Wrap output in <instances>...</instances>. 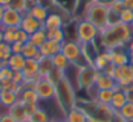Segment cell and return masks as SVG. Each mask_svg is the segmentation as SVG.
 <instances>
[{
  "mask_svg": "<svg viewBox=\"0 0 133 122\" xmlns=\"http://www.w3.org/2000/svg\"><path fill=\"white\" fill-rule=\"evenodd\" d=\"M55 91H56L55 99L64 114L69 109H72L73 106H76V104H77L76 91L73 88V85L66 77L61 78L57 83H55Z\"/></svg>",
  "mask_w": 133,
  "mask_h": 122,
  "instance_id": "obj_1",
  "label": "cell"
},
{
  "mask_svg": "<svg viewBox=\"0 0 133 122\" xmlns=\"http://www.w3.org/2000/svg\"><path fill=\"white\" fill-rule=\"evenodd\" d=\"M108 12H110V8L107 4H104L102 2H91L85 11L84 20L91 22L101 31L102 29L107 27Z\"/></svg>",
  "mask_w": 133,
  "mask_h": 122,
  "instance_id": "obj_2",
  "label": "cell"
},
{
  "mask_svg": "<svg viewBox=\"0 0 133 122\" xmlns=\"http://www.w3.org/2000/svg\"><path fill=\"white\" fill-rule=\"evenodd\" d=\"M61 53L71 61V64L75 66H82L86 63L84 57V51H82V44L78 40H68L65 39L61 43Z\"/></svg>",
  "mask_w": 133,
  "mask_h": 122,
  "instance_id": "obj_3",
  "label": "cell"
},
{
  "mask_svg": "<svg viewBox=\"0 0 133 122\" xmlns=\"http://www.w3.org/2000/svg\"><path fill=\"white\" fill-rule=\"evenodd\" d=\"M76 34H77V40L81 44H91L98 40L99 29L94 26L91 22L82 18L76 25Z\"/></svg>",
  "mask_w": 133,
  "mask_h": 122,
  "instance_id": "obj_4",
  "label": "cell"
},
{
  "mask_svg": "<svg viewBox=\"0 0 133 122\" xmlns=\"http://www.w3.org/2000/svg\"><path fill=\"white\" fill-rule=\"evenodd\" d=\"M98 73L99 72L90 64H85L82 66H78V72H77L78 88H82V90L91 88L94 86V83H95Z\"/></svg>",
  "mask_w": 133,
  "mask_h": 122,
  "instance_id": "obj_5",
  "label": "cell"
},
{
  "mask_svg": "<svg viewBox=\"0 0 133 122\" xmlns=\"http://www.w3.org/2000/svg\"><path fill=\"white\" fill-rule=\"evenodd\" d=\"M34 90L37 91L39 100H52L55 99V83H52L48 78H39L34 83Z\"/></svg>",
  "mask_w": 133,
  "mask_h": 122,
  "instance_id": "obj_6",
  "label": "cell"
},
{
  "mask_svg": "<svg viewBox=\"0 0 133 122\" xmlns=\"http://www.w3.org/2000/svg\"><path fill=\"white\" fill-rule=\"evenodd\" d=\"M115 114H116V110L112 109L111 105L98 103L95 110L93 112V114L89 118L93 119L94 122H111L112 118L115 117Z\"/></svg>",
  "mask_w": 133,
  "mask_h": 122,
  "instance_id": "obj_7",
  "label": "cell"
},
{
  "mask_svg": "<svg viewBox=\"0 0 133 122\" xmlns=\"http://www.w3.org/2000/svg\"><path fill=\"white\" fill-rule=\"evenodd\" d=\"M114 78L115 81L117 82V86L120 88H125L132 83V78H133V74H132V66L129 64L127 65H121V66H116L115 68V74H114Z\"/></svg>",
  "mask_w": 133,
  "mask_h": 122,
  "instance_id": "obj_8",
  "label": "cell"
},
{
  "mask_svg": "<svg viewBox=\"0 0 133 122\" xmlns=\"http://www.w3.org/2000/svg\"><path fill=\"white\" fill-rule=\"evenodd\" d=\"M111 30L114 31L115 36L117 38L119 43L123 45V47H127L128 43L132 40L133 38V27L130 25H125V24H117L115 26H110Z\"/></svg>",
  "mask_w": 133,
  "mask_h": 122,
  "instance_id": "obj_9",
  "label": "cell"
},
{
  "mask_svg": "<svg viewBox=\"0 0 133 122\" xmlns=\"http://www.w3.org/2000/svg\"><path fill=\"white\" fill-rule=\"evenodd\" d=\"M22 13L12 9L9 7H5L4 13L2 16V26L3 27H20L22 21Z\"/></svg>",
  "mask_w": 133,
  "mask_h": 122,
  "instance_id": "obj_10",
  "label": "cell"
},
{
  "mask_svg": "<svg viewBox=\"0 0 133 122\" xmlns=\"http://www.w3.org/2000/svg\"><path fill=\"white\" fill-rule=\"evenodd\" d=\"M24 77L25 82L24 83H35L41 77H39V64L35 58H26V63L24 66Z\"/></svg>",
  "mask_w": 133,
  "mask_h": 122,
  "instance_id": "obj_11",
  "label": "cell"
},
{
  "mask_svg": "<svg viewBox=\"0 0 133 122\" xmlns=\"http://www.w3.org/2000/svg\"><path fill=\"white\" fill-rule=\"evenodd\" d=\"M20 27L30 35V34L38 31L39 29H42V27H43V24L39 22L38 20H35L31 14H29V12H26V13L22 16V21H21Z\"/></svg>",
  "mask_w": 133,
  "mask_h": 122,
  "instance_id": "obj_12",
  "label": "cell"
},
{
  "mask_svg": "<svg viewBox=\"0 0 133 122\" xmlns=\"http://www.w3.org/2000/svg\"><path fill=\"white\" fill-rule=\"evenodd\" d=\"M94 86L98 90H115L117 87V82L115 81L114 77L107 75V74L99 72L98 75H97V79H95Z\"/></svg>",
  "mask_w": 133,
  "mask_h": 122,
  "instance_id": "obj_13",
  "label": "cell"
},
{
  "mask_svg": "<svg viewBox=\"0 0 133 122\" xmlns=\"http://www.w3.org/2000/svg\"><path fill=\"white\" fill-rule=\"evenodd\" d=\"M39 52L43 57H52L56 53L61 52V43H57L55 40L47 39L41 47H39Z\"/></svg>",
  "mask_w": 133,
  "mask_h": 122,
  "instance_id": "obj_14",
  "label": "cell"
},
{
  "mask_svg": "<svg viewBox=\"0 0 133 122\" xmlns=\"http://www.w3.org/2000/svg\"><path fill=\"white\" fill-rule=\"evenodd\" d=\"M111 51H112L111 63L115 66H121V65L129 64V55H128L127 47H120V48H115Z\"/></svg>",
  "mask_w": 133,
  "mask_h": 122,
  "instance_id": "obj_15",
  "label": "cell"
},
{
  "mask_svg": "<svg viewBox=\"0 0 133 122\" xmlns=\"http://www.w3.org/2000/svg\"><path fill=\"white\" fill-rule=\"evenodd\" d=\"M64 118L66 122H86L88 116L80 106L76 105L64 114Z\"/></svg>",
  "mask_w": 133,
  "mask_h": 122,
  "instance_id": "obj_16",
  "label": "cell"
},
{
  "mask_svg": "<svg viewBox=\"0 0 133 122\" xmlns=\"http://www.w3.org/2000/svg\"><path fill=\"white\" fill-rule=\"evenodd\" d=\"M18 101V94L11 90H3L0 92V106L9 109L13 104Z\"/></svg>",
  "mask_w": 133,
  "mask_h": 122,
  "instance_id": "obj_17",
  "label": "cell"
},
{
  "mask_svg": "<svg viewBox=\"0 0 133 122\" xmlns=\"http://www.w3.org/2000/svg\"><path fill=\"white\" fill-rule=\"evenodd\" d=\"M125 103H127L125 92H124L123 88H120V87L117 86V87L114 90V96H112V100H111L110 105H111L112 109H115V110L117 112V110H120V109L124 106Z\"/></svg>",
  "mask_w": 133,
  "mask_h": 122,
  "instance_id": "obj_18",
  "label": "cell"
},
{
  "mask_svg": "<svg viewBox=\"0 0 133 122\" xmlns=\"http://www.w3.org/2000/svg\"><path fill=\"white\" fill-rule=\"evenodd\" d=\"M64 26V21H63V17L57 13H50L46 18V21L43 22V27L46 30H50V29H63Z\"/></svg>",
  "mask_w": 133,
  "mask_h": 122,
  "instance_id": "obj_19",
  "label": "cell"
},
{
  "mask_svg": "<svg viewBox=\"0 0 133 122\" xmlns=\"http://www.w3.org/2000/svg\"><path fill=\"white\" fill-rule=\"evenodd\" d=\"M29 14H31L35 20H38L39 22H44L46 21V18H47V16L50 14V12H48V8L46 7V5H43L42 3L41 4H37V5H34V7H31V8H29Z\"/></svg>",
  "mask_w": 133,
  "mask_h": 122,
  "instance_id": "obj_20",
  "label": "cell"
},
{
  "mask_svg": "<svg viewBox=\"0 0 133 122\" xmlns=\"http://www.w3.org/2000/svg\"><path fill=\"white\" fill-rule=\"evenodd\" d=\"M51 60H52V64H54V68H56V69H59V70H61V72H66L71 66H72V64H71V61L66 58L61 52H59V53H56L55 56H52L51 57Z\"/></svg>",
  "mask_w": 133,
  "mask_h": 122,
  "instance_id": "obj_21",
  "label": "cell"
},
{
  "mask_svg": "<svg viewBox=\"0 0 133 122\" xmlns=\"http://www.w3.org/2000/svg\"><path fill=\"white\" fill-rule=\"evenodd\" d=\"M25 63H26V58L21 53H12V56L8 60V66L13 72H22Z\"/></svg>",
  "mask_w": 133,
  "mask_h": 122,
  "instance_id": "obj_22",
  "label": "cell"
},
{
  "mask_svg": "<svg viewBox=\"0 0 133 122\" xmlns=\"http://www.w3.org/2000/svg\"><path fill=\"white\" fill-rule=\"evenodd\" d=\"M8 113H9L17 122H22V121L28 119V116H26L25 108H24V103H21V101H17L16 104H13V105L8 109Z\"/></svg>",
  "mask_w": 133,
  "mask_h": 122,
  "instance_id": "obj_23",
  "label": "cell"
},
{
  "mask_svg": "<svg viewBox=\"0 0 133 122\" xmlns=\"http://www.w3.org/2000/svg\"><path fill=\"white\" fill-rule=\"evenodd\" d=\"M39 77L41 78H47L48 74L51 73V70L54 69V64L51 57H42L39 61Z\"/></svg>",
  "mask_w": 133,
  "mask_h": 122,
  "instance_id": "obj_24",
  "label": "cell"
},
{
  "mask_svg": "<svg viewBox=\"0 0 133 122\" xmlns=\"http://www.w3.org/2000/svg\"><path fill=\"white\" fill-rule=\"evenodd\" d=\"M46 40H47V33H46V29H44V27H42V29H39L38 31H35V33H33V34L29 35V42H30L31 44H34L35 47H38V48H39Z\"/></svg>",
  "mask_w": 133,
  "mask_h": 122,
  "instance_id": "obj_25",
  "label": "cell"
},
{
  "mask_svg": "<svg viewBox=\"0 0 133 122\" xmlns=\"http://www.w3.org/2000/svg\"><path fill=\"white\" fill-rule=\"evenodd\" d=\"M46 33H47V39L55 40L57 43H63L66 39L65 31L63 29H50V30H46Z\"/></svg>",
  "mask_w": 133,
  "mask_h": 122,
  "instance_id": "obj_26",
  "label": "cell"
},
{
  "mask_svg": "<svg viewBox=\"0 0 133 122\" xmlns=\"http://www.w3.org/2000/svg\"><path fill=\"white\" fill-rule=\"evenodd\" d=\"M114 96V90H98L95 95V100L101 104H108L111 103Z\"/></svg>",
  "mask_w": 133,
  "mask_h": 122,
  "instance_id": "obj_27",
  "label": "cell"
},
{
  "mask_svg": "<svg viewBox=\"0 0 133 122\" xmlns=\"http://www.w3.org/2000/svg\"><path fill=\"white\" fill-rule=\"evenodd\" d=\"M29 119H30L31 122H50V121H51L48 113H47L43 108H41V106L29 117Z\"/></svg>",
  "mask_w": 133,
  "mask_h": 122,
  "instance_id": "obj_28",
  "label": "cell"
},
{
  "mask_svg": "<svg viewBox=\"0 0 133 122\" xmlns=\"http://www.w3.org/2000/svg\"><path fill=\"white\" fill-rule=\"evenodd\" d=\"M38 52H39V48H38V47H35L34 44H31L30 42H26V43L24 44V48H22L21 55H22L25 58H34Z\"/></svg>",
  "mask_w": 133,
  "mask_h": 122,
  "instance_id": "obj_29",
  "label": "cell"
},
{
  "mask_svg": "<svg viewBox=\"0 0 133 122\" xmlns=\"http://www.w3.org/2000/svg\"><path fill=\"white\" fill-rule=\"evenodd\" d=\"M117 113L127 121V122H130V121H133V103H125L124 104V106L120 109V110H117Z\"/></svg>",
  "mask_w": 133,
  "mask_h": 122,
  "instance_id": "obj_30",
  "label": "cell"
},
{
  "mask_svg": "<svg viewBox=\"0 0 133 122\" xmlns=\"http://www.w3.org/2000/svg\"><path fill=\"white\" fill-rule=\"evenodd\" d=\"M20 27H3V33H4V42L8 44H12L16 42L17 39V30Z\"/></svg>",
  "mask_w": 133,
  "mask_h": 122,
  "instance_id": "obj_31",
  "label": "cell"
},
{
  "mask_svg": "<svg viewBox=\"0 0 133 122\" xmlns=\"http://www.w3.org/2000/svg\"><path fill=\"white\" fill-rule=\"evenodd\" d=\"M12 9H16L18 12H21L22 14H25L28 12V7H26V0H11V3L8 5Z\"/></svg>",
  "mask_w": 133,
  "mask_h": 122,
  "instance_id": "obj_32",
  "label": "cell"
},
{
  "mask_svg": "<svg viewBox=\"0 0 133 122\" xmlns=\"http://www.w3.org/2000/svg\"><path fill=\"white\" fill-rule=\"evenodd\" d=\"M120 22L125 25H133V11L124 8L123 12L120 13Z\"/></svg>",
  "mask_w": 133,
  "mask_h": 122,
  "instance_id": "obj_33",
  "label": "cell"
},
{
  "mask_svg": "<svg viewBox=\"0 0 133 122\" xmlns=\"http://www.w3.org/2000/svg\"><path fill=\"white\" fill-rule=\"evenodd\" d=\"M12 56V49H11V44L3 42L0 44V58L4 60V61H8L9 57Z\"/></svg>",
  "mask_w": 133,
  "mask_h": 122,
  "instance_id": "obj_34",
  "label": "cell"
},
{
  "mask_svg": "<svg viewBox=\"0 0 133 122\" xmlns=\"http://www.w3.org/2000/svg\"><path fill=\"white\" fill-rule=\"evenodd\" d=\"M2 83H3L4 90H11V91H15L17 94H20V91H21V85L16 83L13 79H4V81H2Z\"/></svg>",
  "mask_w": 133,
  "mask_h": 122,
  "instance_id": "obj_35",
  "label": "cell"
},
{
  "mask_svg": "<svg viewBox=\"0 0 133 122\" xmlns=\"http://www.w3.org/2000/svg\"><path fill=\"white\" fill-rule=\"evenodd\" d=\"M65 77V73L64 72H61V70H59V69H56V68H54L52 70H51V73L48 74V79L52 82V83H57L61 78H64Z\"/></svg>",
  "mask_w": 133,
  "mask_h": 122,
  "instance_id": "obj_36",
  "label": "cell"
},
{
  "mask_svg": "<svg viewBox=\"0 0 133 122\" xmlns=\"http://www.w3.org/2000/svg\"><path fill=\"white\" fill-rule=\"evenodd\" d=\"M108 8H110V11H112V12L121 13L125 7H124L123 0H114V2H111V3L108 4Z\"/></svg>",
  "mask_w": 133,
  "mask_h": 122,
  "instance_id": "obj_37",
  "label": "cell"
},
{
  "mask_svg": "<svg viewBox=\"0 0 133 122\" xmlns=\"http://www.w3.org/2000/svg\"><path fill=\"white\" fill-rule=\"evenodd\" d=\"M117 24H120V13L110 11L108 12V18H107V26H115Z\"/></svg>",
  "mask_w": 133,
  "mask_h": 122,
  "instance_id": "obj_38",
  "label": "cell"
},
{
  "mask_svg": "<svg viewBox=\"0 0 133 122\" xmlns=\"http://www.w3.org/2000/svg\"><path fill=\"white\" fill-rule=\"evenodd\" d=\"M13 70L7 65V66H4V68H2L0 69V81H4V79H12V77H13Z\"/></svg>",
  "mask_w": 133,
  "mask_h": 122,
  "instance_id": "obj_39",
  "label": "cell"
},
{
  "mask_svg": "<svg viewBox=\"0 0 133 122\" xmlns=\"http://www.w3.org/2000/svg\"><path fill=\"white\" fill-rule=\"evenodd\" d=\"M16 42H20L22 44H25L26 42H29V34L26 31H24L21 27L17 30V39H16Z\"/></svg>",
  "mask_w": 133,
  "mask_h": 122,
  "instance_id": "obj_40",
  "label": "cell"
},
{
  "mask_svg": "<svg viewBox=\"0 0 133 122\" xmlns=\"http://www.w3.org/2000/svg\"><path fill=\"white\" fill-rule=\"evenodd\" d=\"M24 108H25V113L28 116V118L39 108V104H24Z\"/></svg>",
  "mask_w": 133,
  "mask_h": 122,
  "instance_id": "obj_41",
  "label": "cell"
},
{
  "mask_svg": "<svg viewBox=\"0 0 133 122\" xmlns=\"http://www.w3.org/2000/svg\"><path fill=\"white\" fill-rule=\"evenodd\" d=\"M115 65L112 64V63H108L106 66H104V69L101 72V73H104V74H107V75H111V77H114V74H115Z\"/></svg>",
  "mask_w": 133,
  "mask_h": 122,
  "instance_id": "obj_42",
  "label": "cell"
},
{
  "mask_svg": "<svg viewBox=\"0 0 133 122\" xmlns=\"http://www.w3.org/2000/svg\"><path fill=\"white\" fill-rule=\"evenodd\" d=\"M0 122H17L9 113L8 110L7 112H3V113H0Z\"/></svg>",
  "mask_w": 133,
  "mask_h": 122,
  "instance_id": "obj_43",
  "label": "cell"
},
{
  "mask_svg": "<svg viewBox=\"0 0 133 122\" xmlns=\"http://www.w3.org/2000/svg\"><path fill=\"white\" fill-rule=\"evenodd\" d=\"M12 79H13L16 83H18V85H22V83L25 82L24 73H22V72H15V73H13V77H12Z\"/></svg>",
  "mask_w": 133,
  "mask_h": 122,
  "instance_id": "obj_44",
  "label": "cell"
},
{
  "mask_svg": "<svg viewBox=\"0 0 133 122\" xmlns=\"http://www.w3.org/2000/svg\"><path fill=\"white\" fill-rule=\"evenodd\" d=\"M124 92H125V96H127V101L128 103H133V85L123 88Z\"/></svg>",
  "mask_w": 133,
  "mask_h": 122,
  "instance_id": "obj_45",
  "label": "cell"
},
{
  "mask_svg": "<svg viewBox=\"0 0 133 122\" xmlns=\"http://www.w3.org/2000/svg\"><path fill=\"white\" fill-rule=\"evenodd\" d=\"M22 48H24V44L20 43V42H15V43L11 44L12 53H21V52H22Z\"/></svg>",
  "mask_w": 133,
  "mask_h": 122,
  "instance_id": "obj_46",
  "label": "cell"
},
{
  "mask_svg": "<svg viewBox=\"0 0 133 122\" xmlns=\"http://www.w3.org/2000/svg\"><path fill=\"white\" fill-rule=\"evenodd\" d=\"M41 3H42V0H26L28 11H29V8H31V7H34V5H37V4H41Z\"/></svg>",
  "mask_w": 133,
  "mask_h": 122,
  "instance_id": "obj_47",
  "label": "cell"
},
{
  "mask_svg": "<svg viewBox=\"0 0 133 122\" xmlns=\"http://www.w3.org/2000/svg\"><path fill=\"white\" fill-rule=\"evenodd\" d=\"M123 3H124V7L127 9L133 11V0H123Z\"/></svg>",
  "mask_w": 133,
  "mask_h": 122,
  "instance_id": "obj_48",
  "label": "cell"
},
{
  "mask_svg": "<svg viewBox=\"0 0 133 122\" xmlns=\"http://www.w3.org/2000/svg\"><path fill=\"white\" fill-rule=\"evenodd\" d=\"M111 122H127V121H125V119H124V118H123L117 112H116V114H115V117L112 118V121H111Z\"/></svg>",
  "mask_w": 133,
  "mask_h": 122,
  "instance_id": "obj_49",
  "label": "cell"
},
{
  "mask_svg": "<svg viewBox=\"0 0 133 122\" xmlns=\"http://www.w3.org/2000/svg\"><path fill=\"white\" fill-rule=\"evenodd\" d=\"M11 3V0H0V5H3V7H8Z\"/></svg>",
  "mask_w": 133,
  "mask_h": 122,
  "instance_id": "obj_50",
  "label": "cell"
},
{
  "mask_svg": "<svg viewBox=\"0 0 133 122\" xmlns=\"http://www.w3.org/2000/svg\"><path fill=\"white\" fill-rule=\"evenodd\" d=\"M4 9H5V7L0 5V26H2V16H3V13H4ZM2 27H3V26H2Z\"/></svg>",
  "mask_w": 133,
  "mask_h": 122,
  "instance_id": "obj_51",
  "label": "cell"
},
{
  "mask_svg": "<svg viewBox=\"0 0 133 122\" xmlns=\"http://www.w3.org/2000/svg\"><path fill=\"white\" fill-rule=\"evenodd\" d=\"M50 122H66V121H65V118H54Z\"/></svg>",
  "mask_w": 133,
  "mask_h": 122,
  "instance_id": "obj_52",
  "label": "cell"
},
{
  "mask_svg": "<svg viewBox=\"0 0 133 122\" xmlns=\"http://www.w3.org/2000/svg\"><path fill=\"white\" fill-rule=\"evenodd\" d=\"M4 42V33H3V29H0V44Z\"/></svg>",
  "mask_w": 133,
  "mask_h": 122,
  "instance_id": "obj_53",
  "label": "cell"
},
{
  "mask_svg": "<svg viewBox=\"0 0 133 122\" xmlns=\"http://www.w3.org/2000/svg\"><path fill=\"white\" fill-rule=\"evenodd\" d=\"M127 48H133V38H132V40L128 43V45H127Z\"/></svg>",
  "mask_w": 133,
  "mask_h": 122,
  "instance_id": "obj_54",
  "label": "cell"
},
{
  "mask_svg": "<svg viewBox=\"0 0 133 122\" xmlns=\"http://www.w3.org/2000/svg\"><path fill=\"white\" fill-rule=\"evenodd\" d=\"M129 65H132V66H133V56H130V57H129Z\"/></svg>",
  "mask_w": 133,
  "mask_h": 122,
  "instance_id": "obj_55",
  "label": "cell"
},
{
  "mask_svg": "<svg viewBox=\"0 0 133 122\" xmlns=\"http://www.w3.org/2000/svg\"><path fill=\"white\" fill-rule=\"evenodd\" d=\"M4 88H3V83H2V81H0V92H2Z\"/></svg>",
  "mask_w": 133,
  "mask_h": 122,
  "instance_id": "obj_56",
  "label": "cell"
},
{
  "mask_svg": "<svg viewBox=\"0 0 133 122\" xmlns=\"http://www.w3.org/2000/svg\"><path fill=\"white\" fill-rule=\"evenodd\" d=\"M86 122H94V121H93V119H90V118H88V119H86Z\"/></svg>",
  "mask_w": 133,
  "mask_h": 122,
  "instance_id": "obj_57",
  "label": "cell"
},
{
  "mask_svg": "<svg viewBox=\"0 0 133 122\" xmlns=\"http://www.w3.org/2000/svg\"><path fill=\"white\" fill-rule=\"evenodd\" d=\"M22 122H31V121H30V119L28 118V119H25V121H22Z\"/></svg>",
  "mask_w": 133,
  "mask_h": 122,
  "instance_id": "obj_58",
  "label": "cell"
},
{
  "mask_svg": "<svg viewBox=\"0 0 133 122\" xmlns=\"http://www.w3.org/2000/svg\"><path fill=\"white\" fill-rule=\"evenodd\" d=\"M130 122H133V121H130Z\"/></svg>",
  "mask_w": 133,
  "mask_h": 122,
  "instance_id": "obj_59",
  "label": "cell"
}]
</instances>
